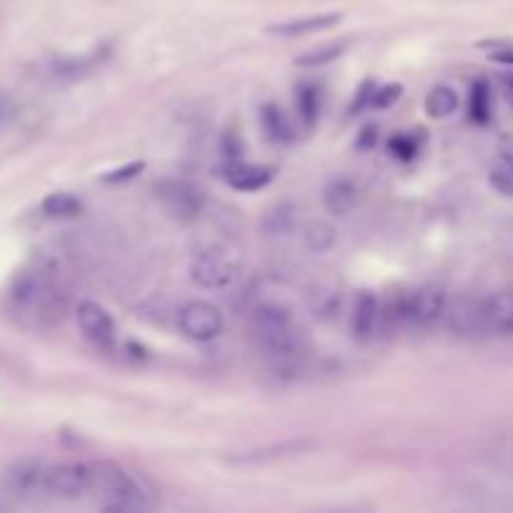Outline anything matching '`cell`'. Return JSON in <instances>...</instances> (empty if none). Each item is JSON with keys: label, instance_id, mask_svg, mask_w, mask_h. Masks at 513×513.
<instances>
[{"label": "cell", "instance_id": "1", "mask_svg": "<svg viewBox=\"0 0 513 513\" xmlns=\"http://www.w3.org/2000/svg\"><path fill=\"white\" fill-rule=\"evenodd\" d=\"M251 333L261 351L278 366H296L308 353L306 331L281 303H261L251 313Z\"/></svg>", "mask_w": 513, "mask_h": 513}, {"label": "cell", "instance_id": "2", "mask_svg": "<svg viewBox=\"0 0 513 513\" xmlns=\"http://www.w3.org/2000/svg\"><path fill=\"white\" fill-rule=\"evenodd\" d=\"M8 298H11L13 313L23 318L28 326H53L61 321L66 311V298L46 271H23L13 281Z\"/></svg>", "mask_w": 513, "mask_h": 513}, {"label": "cell", "instance_id": "3", "mask_svg": "<svg viewBox=\"0 0 513 513\" xmlns=\"http://www.w3.org/2000/svg\"><path fill=\"white\" fill-rule=\"evenodd\" d=\"M91 496L96 498L98 506L113 513L146 511V508L151 506L146 488H143L126 468L108 461L93 463Z\"/></svg>", "mask_w": 513, "mask_h": 513}, {"label": "cell", "instance_id": "4", "mask_svg": "<svg viewBox=\"0 0 513 513\" xmlns=\"http://www.w3.org/2000/svg\"><path fill=\"white\" fill-rule=\"evenodd\" d=\"M446 308V293L436 286H426L393 301V306L386 311V321H398L416 328H433L446 318Z\"/></svg>", "mask_w": 513, "mask_h": 513}, {"label": "cell", "instance_id": "5", "mask_svg": "<svg viewBox=\"0 0 513 513\" xmlns=\"http://www.w3.org/2000/svg\"><path fill=\"white\" fill-rule=\"evenodd\" d=\"M93 491V463H48L46 498L78 501Z\"/></svg>", "mask_w": 513, "mask_h": 513}, {"label": "cell", "instance_id": "6", "mask_svg": "<svg viewBox=\"0 0 513 513\" xmlns=\"http://www.w3.org/2000/svg\"><path fill=\"white\" fill-rule=\"evenodd\" d=\"M161 206L178 221H196L206 208L201 188L193 186L186 178H163L153 186Z\"/></svg>", "mask_w": 513, "mask_h": 513}, {"label": "cell", "instance_id": "7", "mask_svg": "<svg viewBox=\"0 0 513 513\" xmlns=\"http://www.w3.org/2000/svg\"><path fill=\"white\" fill-rule=\"evenodd\" d=\"M238 276V263L228 256L221 248H206L198 251L191 261V278L201 288H226L236 281Z\"/></svg>", "mask_w": 513, "mask_h": 513}, {"label": "cell", "instance_id": "8", "mask_svg": "<svg viewBox=\"0 0 513 513\" xmlns=\"http://www.w3.org/2000/svg\"><path fill=\"white\" fill-rule=\"evenodd\" d=\"M443 321H446V326L451 328L458 338L476 341V338L491 336V333H488L483 298H473V296L453 298V301H448L446 318H443Z\"/></svg>", "mask_w": 513, "mask_h": 513}, {"label": "cell", "instance_id": "9", "mask_svg": "<svg viewBox=\"0 0 513 513\" xmlns=\"http://www.w3.org/2000/svg\"><path fill=\"white\" fill-rule=\"evenodd\" d=\"M178 328L196 343L213 341L223 333V313L208 301H191L178 311Z\"/></svg>", "mask_w": 513, "mask_h": 513}, {"label": "cell", "instance_id": "10", "mask_svg": "<svg viewBox=\"0 0 513 513\" xmlns=\"http://www.w3.org/2000/svg\"><path fill=\"white\" fill-rule=\"evenodd\" d=\"M46 471L48 463L36 461V458H23L8 468L6 476H3V486L11 496L23 498V501L46 498Z\"/></svg>", "mask_w": 513, "mask_h": 513}, {"label": "cell", "instance_id": "11", "mask_svg": "<svg viewBox=\"0 0 513 513\" xmlns=\"http://www.w3.org/2000/svg\"><path fill=\"white\" fill-rule=\"evenodd\" d=\"M78 326H81V333L93 343L96 348H108L116 346V323H113L111 313L103 306L93 301H83L76 311Z\"/></svg>", "mask_w": 513, "mask_h": 513}, {"label": "cell", "instance_id": "12", "mask_svg": "<svg viewBox=\"0 0 513 513\" xmlns=\"http://www.w3.org/2000/svg\"><path fill=\"white\" fill-rule=\"evenodd\" d=\"M381 321H386V311H383L381 301H378L373 293L363 291L361 296L356 298V306H353V336H356L358 341H371L378 333V328H381Z\"/></svg>", "mask_w": 513, "mask_h": 513}, {"label": "cell", "instance_id": "13", "mask_svg": "<svg viewBox=\"0 0 513 513\" xmlns=\"http://www.w3.org/2000/svg\"><path fill=\"white\" fill-rule=\"evenodd\" d=\"M221 171H223L221 176L226 178L228 186L236 188V191H246V193L261 191V188H266L273 178L271 168L253 166V163H243V161H238V158H231V161H228Z\"/></svg>", "mask_w": 513, "mask_h": 513}, {"label": "cell", "instance_id": "14", "mask_svg": "<svg viewBox=\"0 0 513 513\" xmlns=\"http://www.w3.org/2000/svg\"><path fill=\"white\" fill-rule=\"evenodd\" d=\"M341 21H343L341 13H316V16H303V18H293V21L273 23V26H268V33L281 38L311 36V33L331 31V28H336Z\"/></svg>", "mask_w": 513, "mask_h": 513}, {"label": "cell", "instance_id": "15", "mask_svg": "<svg viewBox=\"0 0 513 513\" xmlns=\"http://www.w3.org/2000/svg\"><path fill=\"white\" fill-rule=\"evenodd\" d=\"M486 306L488 333L491 336H513V291H498L483 298Z\"/></svg>", "mask_w": 513, "mask_h": 513}, {"label": "cell", "instance_id": "16", "mask_svg": "<svg viewBox=\"0 0 513 513\" xmlns=\"http://www.w3.org/2000/svg\"><path fill=\"white\" fill-rule=\"evenodd\" d=\"M358 203V188L353 186L348 178H336L326 186L323 191V206L328 213H336V216H346L356 208Z\"/></svg>", "mask_w": 513, "mask_h": 513}, {"label": "cell", "instance_id": "17", "mask_svg": "<svg viewBox=\"0 0 513 513\" xmlns=\"http://www.w3.org/2000/svg\"><path fill=\"white\" fill-rule=\"evenodd\" d=\"M261 128L271 143L293 141V128L291 123H288L286 113L278 106H273V103H266V106L261 108Z\"/></svg>", "mask_w": 513, "mask_h": 513}, {"label": "cell", "instance_id": "18", "mask_svg": "<svg viewBox=\"0 0 513 513\" xmlns=\"http://www.w3.org/2000/svg\"><path fill=\"white\" fill-rule=\"evenodd\" d=\"M296 111L306 128H313L321 116V88L313 83H301L296 91Z\"/></svg>", "mask_w": 513, "mask_h": 513}, {"label": "cell", "instance_id": "19", "mask_svg": "<svg viewBox=\"0 0 513 513\" xmlns=\"http://www.w3.org/2000/svg\"><path fill=\"white\" fill-rule=\"evenodd\" d=\"M458 93L451 86H433L426 96V113L431 118H451L458 111Z\"/></svg>", "mask_w": 513, "mask_h": 513}, {"label": "cell", "instance_id": "20", "mask_svg": "<svg viewBox=\"0 0 513 513\" xmlns=\"http://www.w3.org/2000/svg\"><path fill=\"white\" fill-rule=\"evenodd\" d=\"M346 46H348V43L341 41V43H328V46L313 48V51L301 53V56L296 58V66H301V68L328 66V63H333V61H336V58L343 56Z\"/></svg>", "mask_w": 513, "mask_h": 513}, {"label": "cell", "instance_id": "21", "mask_svg": "<svg viewBox=\"0 0 513 513\" xmlns=\"http://www.w3.org/2000/svg\"><path fill=\"white\" fill-rule=\"evenodd\" d=\"M83 211V203L73 193H51L43 201V213L51 218H73Z\"/></svg>", "mask_w": 513, "mask_h": 513}, {"label": "cell", "instance_id": "22", "mask_svg": "<svg viewBox=\"0 0 513 513\" xmlns=\"http://www.w3.org/2000/svg\"><path fill=\"white\" fill-rule=\"evenodd\" d=\"M468 113L476 123L491 121V88L486 81H476L471 88V98H468Z\"/></svg>", "mask_w": 513, "mask_h": 513}, {"label": "cell", "instance_id": "23", "mask_svg": "<svg viewBox=\"0 0 513 513\" xmlns=\"http://www.w3.org/2000/svg\"><path fill=\"white\" fill-rule=\"evenodd\" d=\"M293 223H296V206H291V203H281V206L268 211L266 218H263V228H266V233H271V236L288 233L293 228Z\"/></svg>", "mask_w": 513, "mask_h": 513}, {"label": "cell", "instance_id": "24", "mask_svg": "<svg viewBox=\"0 0 513 513\" xmlns=\"http://www.w3.org/2000/svg\"><path fill=\"white\" fill-rule=\"evenodd\" d=\"M308 306L318 318H333L341 308V293L333 291V288H316L308 296Z\"/></svg>", "mask_w": 513, "mask_h": 513}, {"label": "cell", "instance_id": "25", "mask_svg": "<svg viewBox=\"0 0 513 513\" xmlns=\"http://www.w3.org/2000/svg\"><path fill=\"white\" fill-rule=\"evenodd\" d=\"M421 141L423 136L418 138L416 133H398L388 141V151L398 158V161H413V158L421 153Z\"/></svg>", "mask_w": 513, "mask_h": 513}, {"label": "cell", "instance_id": "26", "mask_svg": "<svg viewBox=\"0 0 513 513\" xmlns=\"http://www.w3.org/2000/svg\"><path fill=\"white\" fill-rule=\"evenodd\" d=\"M303 238H306V243L313 251H326L336 241V233H333V228L328 223H311L306 228V233H303Z\"/></svg>", "mask_w": 513, "mask_h": 513}, {"label": "cell", "instance_id": "27", "mask_svg": "<svg viewBox=\"0 0 513 513\" xmlns=\"http://www.w3.org/2000/svg\"><path fill=\"white\" fill-rule=\"evenodd\" d=\"M398 98H401V86H383V88L376 86V93H373L371 108H373V111H381V108L393 106V103H396Z\"/></svg>", "mask_w": 513, "mask_h": 513}, {"label": "cell", "instance_id": "28", "mask_svg": "<svg viewBox=\"0 0 513 513\" xmlns=\"http://www.w3.org/2000/svg\"><path fill=\"white\" fill-rule=\"evenodd\" d=\"M488 181H491L493 191H498L501 196H513V173L508 171L506 166L496 168V171L491 173V178H488Z\"/></svg>", "mask_w": 513, "mask_h": 513}, {"label": "cell", "instance_id": "29", "mask_svg": "<svg viewBox=\"0 0 513 513\" xmlns=\"http://www.w3.org/2000/svg\"><path fill=\"white\" fill-rule=\"evenodd\" d=\"M486 48H488V58H491V61L513 68V46L511 43H491V46H486Z\"/></svg>", "mask_w": 513, "mask_h": 513}, {"label": "cell", "instance_id": "30", "mask_svg": "<svg viewBox=\"0 0 513 513\" xmlns=\"http://www.w3.org/2000/svg\"><path fill=\"white\" fill-rule=\"evenodd\" d=\"M141 171H143V163H128V166H123V168H118V171L108 173V176L103 178V181L121 183V181H128V178L138 176V173H141Z\"/></svg>", "mask_w": 513, "mask_h": 513}, {"label": "cell", "instance_id": "31", "mask_svg": "<svg viewBox=\"0 0 513 513\" xmlns=\"http://www.w3.org/2000/svg\"><path fill=\"white\" fill-rule=\"evenodd\" d=\"M373 93H376V86H373L371 81L363 83V88H361V91H358L356 101H353V108H351V111L356 113V111H366V108H371Z\"/></svg>", "mask_w": 513, "mask_h": 513}, {"label": "cell", "instance_id": "32", "mask_svg": "<svg viewBox=\"0 0 513 513\" xmlns=\"http://www.w3.org/2000/svg\"><path fill=\"white\" fill-rule=\"evenodd\" d=\"M498 86H501V93H503V98H506L508 106L513 108V73H501V78H498Z\"/></svg>", "mask_w": 513, "mask_h": 513}, {"label": "cell", "instance_id": "33", "mask_svg": "<svg viewBox=\"0 0 513 513\" xmlns=\"http://www.w3.org/2000/svg\"><path fill=\"white\" fill-rule=\"evenodd\" d=\"M501 156H503V166L513 173V136L501 138Z\"/></svg>", "mask_w": 513, "mask_h": 513}, {"label": "cell", "instance_id": "34", "mask_svg": "<svg viewBox=\"0 0 513 513\" xmlns=\"http://www.w3.org/2000/svg\"><path fill=\"white\" fill-rule=\"evenodd\" d=\"M373 143H376V128H373V126L363 128V133H361V138H358L356 146H358V148H363V151H366V148H371Z\"/></svg>", "mask_w": 513, "mask_h": 513}, {"label": "cell", "instance_id": "35", "mask_svg": "<svg viewBox=\"0 0 513 513\" xmlns=\"http://www.w3.org/2000/svg\"><path fill=\"white\" fill-rule=\"evenodd\" d=\"M3 118H6V103L0 98V123H3Z\"/></svg>", "mask_w": 513, "mask_h": 513}]
</instances>
